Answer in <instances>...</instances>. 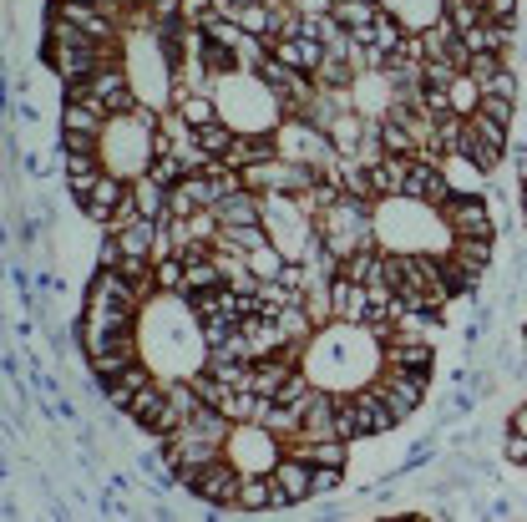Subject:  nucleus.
<instances>
[{
    "instance_id": "nucleus-1",
    "label": "nucleus",
    "mask_w": 527,
    "mask_h": 522,
    "mask_svg": "<svg viewBox=\"0 0 527 522\" xmlns=\"http://www.w3.org/2000/svg\"><path fill=\"white\" fill-rule=\"evenodd\" d=\"M441 223L451 239H492V203L482 193H451L441 203Z\"/></svg>"
},
{
    "instance_id": "nucleus-2",
    "label": "nucleus",
    "mask_w": 527,
    "mask_h": 522,
    "mask_svg": "<svg viewBox=\"0 0 527 522\" xmlns=\"http://www.w3.org/2000/svg\"><path fill=\"white\" fill-rule=\"evenodd\" d=\"M370 391L391 406L396 421H411V411H416L421 396H426V376H421V370H391V365H386V376H375Z\"/></svg>"
},
{
    "instance_id": "nucleus-3",
    "label": "nucleus",
    "mask_w": 527,
    "mask_h": 522,
    "mask_svg": "<svg viewBox=\"0 0 527 522\" xmlns=\"http://www.w3.org/2000/svg\"><path fill=\"white\" fill-rule=\"evenodd\" d=\"M274 487H279V507H289V502H299V497H315V467L305 462V457H284V462H274Z\"/></svg>"
},
{
    "instance_id": "nucleus-4",
    "label": "nucleus",
    "mask_w": 527,
    "mask_h": 522,
    "mask_svg": "<svg viewBox=\"0 0 527 522\" xmlns=\"http://www.w3.org/2000/svg\"><path fill=\"white\" fill-rule=\"evenodd\" d=\"M274 56L289 61L294 71H305V77H315L320 61H325V41H315V36H279L274 41Z\"/></svg>"
},
{
    "instance_id": "nucleus-5",
    "label": "nucleus",
    "mask_w": 527,
    "mask_h": 522,
    "mask_svg": "<svg viewBox=\"0 0 527 522\" xmlns=\"http://www.w3.org/2000/svg\"><path fill=\"white\" fill-rule=\"evenodd\" d=\"M365 305H370V289L355 284V279H330V315L350 320V325H365Z\"/></svg>"
},
{
    "instance_id": "nucleus-6",
    "label": "nucleus",
    "mask_w": 527,
    "mask_h": 522,
    "mask_svg": "<svg viewBox=\"0 0 527 522\" xmlns=\"http://www.w3.org/2000/svg\"><path fill=\"white\" fill-rule=\"evenodd\" d=\"M213 213H218V223H264V193H254V188L223 193L213 203Z\"/></svg>"
},
{
    "instance_id": "nucleus-7",
    "label": "nucleus",
    "mask_w": 527,
    "mask_h": 522,
    "mask_svg": "<svg viewBox=\"0 0 527 522\" xmlns=\"http://www.w3.org/2000/svg\"><path fill=\"white\" fill-rule=\"evenodd\" d=\"M355 416H360V436H381V431H391V426H401L396 416H391V406L375 396L370 386L365 391H355Z\"/></svg>"
},
{
    "instance_id": "nucleus-8",
    "label": "nucleus",
    "mask_w": 527,
    "mask_h": 522,
    "mask_svg": "<svg viewBox=\"0 0 527 522\" xmlns=\"http://www.w3.org/2000/svg\"><path fill=\"white\" fill-rule=\"evenodd\" d=\"M406 168H411V158H396V153H386L381 163H375V168H370L375 198H401V193H406Z\"/></svg>"
},
{
    "instance_id": "nucleus-9",
    "label": "nucleus",
    "mask_w": 527,
    "mask_h": 522,
    "mask_svg": "<svg viewBox=\"0 0 527 522\" xmlns=\"http://www.w3.org/2000/svg\"><path fill=\"white\" fill-rule=\"evenodd\" d=\"M158 234H163V218H137V223H127V229L117 234V244H122V254H158Z\"/></svg>"
},
{
    "instance_id": "nucleus-10",
    "label": "nucleus",
    "mask_w": 527,
    "mask_h": 522,
    "mask_svg": "<svg viewBox=\"0 0 527 522\" xmlns=\"http://www.w3.org/2000/svg\"><path fill=\"white\" fill-rule=\"evenodd\" d=\"M97 178H102V163H97V153H66V183H71V193H77L82 203L92 198Z\"/></svg>"
},
{
    "instance_id": "nucleus-11",
    "label": "nucleus",
    "mask_w": 527,
    "mask_h": 522,
    "mask_svg": "<svg viewBox=\"0 0 527 522\" xmlns=\"http://www.w3.org/2000/svg\"><path fill=\"white\" fill-rule=\"evenodd\" d=\"M325 132H330V142H335V153H345V158H350V153H360V142H365V122H360L350 107H340V112L330 117V127H325Z\"/></svg>"
},
{
    "instance_id": "nucleus-12",
    "label": "nucleus",
    "mask_w": 527,
    "mask_h": 522,
    "mask_svg": "<svg viewBox=\"0 0 527 522\" xmlns=\"http://www.w3.org/2000/svg\"><path fill=\"white\" fill-rule=\"evenodd\" d=\"M127 193H132V188H127L117 173H102V178H97V188H92V198H87V213H92L97 223H107V218H112V208H117Z\"/></svg>"
},
{
    "instance_id": "nucleus-13",
    "label": "nucleus",
    "mask_w": 527,
    "mask_h": 522,
    "mask_svg": "<svg viewBox=\"0 0 527 522\" xmlns=\"http://www.w3.org/2000/svg\"><path fill=\"white\" fill-rule=\"evenodd\" d=\"M239 507H244V512L279 507V487H274V477H264V472H249V477L239 482Z\"/></svg>"
},
{
    "instance_id": "nucleus-14",
    "label": "nucleus",
    "mask_w": 527,
    "mask_h": 522,
    "mask_svg": "<svg viewBox=\"0 0 527 522\" xmlns=\"http://www.w3.org/2000/svg\"><path fill=\"white\" fill-rule=\"evenodd\" d=\"M132 198H137L142 218H168V188H163L153 173H142V178L132 183Z\"/></svg>"
},
{
    "instance_id": "nucleus-15",
    "label": "nucleus",
    "mask_w": 527,
    "mask_h": 522,
    "mask_svg": "<svg viewBox=\"0 0 527 522\" xmlns=\"http://www.w3.org/2000/svg\"><path fill=\"white\" fill-rule=\"evenodd\" d=\"M330 16H335L345 31H360V26H370L375 16H381V6H375V0H335Z\"/></svg>"
},
{
    "instance_id": "nucleus-16",
    "label": "nucleus",
    "mask_w": 527,
    "mask_h": 522,
    "mask_svg": "<svg viewBox=\"0 0 527 522\" xmlns=\"http://www.w3.org/2000/svg\"><path fill=\"white\" fill-rule=\"evenodd\" d=\"M451 259H457L462 269H472V274H482L487 269V259H492V239H457L446 249Z\"/></svg>"
},
{
    "instance_id": "nucleus-17",
    "label": "nucleus",
    "mask_w": 527,
    "mask_h": 522,
    "mask_svg": "<svg viewBox=\"0 0 527 522\" xmlns=\"http://www.w3.org/2000/svg\"><path fill=\"white\" fill-rule=\"evenodd\" d=\"M234 137H239V127H229V122H208V127H198V142H203V153L208 158H223V153H229V147H234Z\"/></svg>"
},
{
    "instance_id": "nucleus-18",
    "label": "nucleus",
    "mask_w": 527,
    "mask_h": 522,
    "mask_svg": "<svg viewBox=\"0 0 527 522\" xmlns=\"http://www.w3.org/2000/svg\"><path fill=\"white\" fill-rule=\"evenodd\" d=\"M315 82H320V92H345V87H355V66L350 61H320V71H315Z\"/></svg>"
},
{
    "instance_id": "nucleus-19",
    "label": "nucleus",
    "mask_w": 527,
    "mask_h": 522,
    "mask_svg": "<svg viewBox=\"0 0 527 522\" xmlns=\"http://www.w3.org/2000/svg\"><path fill=\"white\" fill-rule=\"evenodd\" d=\"M147 173H153L163 188H178L183 178H188V163L173 153V147H168V153H153V163H147Z\"/></svg>"
},
{
    "instance_id": "nucleus-20",
    "label": "nucleus",
    "mask_w": 527,
    "mask_h": 522,
    "mask_svg": "<svg viewBox=\"0 0 527 522\" xmlns=\"http://www.w3.org/2000/svg\"><path fill=\"white\" fill-rule=\"evenodd\" d=\"M239 325H244V320H234V315H223V310L203 315V345H208V350H213V345H229V340L239 335Z\"/></svg>"
},
{
    "instance_id": "nucleus-21",
    "label": "nucleus",
    "mask_w": 527,
    "mask_h": 522,
    "mask_svg": "<svg viewBox=\"0 0 527 522\" xmlns=\"http://www.w3.org/2000/svg\"><path fill=\"white\" fill-rule=\"evenodd\" d=\"M153 274H158V289H168V294H183V289H188V264H183V254L158 259Z\"/></svg>"
},
{
    "instance_id": "nucleus-22",
    "label": "nucleus",
    "mask_w": 527,
    "mask_h": 522,
    "mask_svg": "<svg viewBox=\"0 0 527 522\" xmlns=\"http://www.w3.org/2000/svg\"><path fill=\"white\" fill-rule=\"evenodd\" d=\"M482 107V87L467 77V71H462V77L457 82H451V112H457V117H472Z\"/></svg>"
},
{
    "instance_id": "nucleus-23",
    "label": "nucleus",
    "mask_w": 527,
    "mask_h": 522,
    "mask_svg": "<svg viewBox=\"0 0 527 522\" xmlns=\"http://www.w3.org/2000/svg\"><path fill=\"white\" fill-rule=\"evenodd\" d=\"M441 21L457 31V36H467L472 26H482V11L472 6V0H446V11H441Z\"/></svg>"
},
{
    "instance_id": "nucleus-24",
    "label": "nucleus",
    "mask_w": 527,
    "mask_h": 522,
    "mask_svg": "<svg viewBox=\"0 0 527 522\" xmlns=\"http://www.w3.org/2000/svg\"><path fill=\"white\" fill-rule=\"evenodd\" d=\"M335 436H340V441L360 436V416H355V396H340V391H335Z\"/></svg>"
},
{
    "instance_id": "nucleus-25",
    "label": "nucleus",
    "mask_w": 527,
    "mask_h": 522,
    "mask_svg": "<svg viewBox=\"0 0 527 522\" xmlns=\"http://www.w3.org/2000/svg\"><path fill=\"white\" fill-rule=\"evenodd\" d=\"M497 71H502V56H492V51H477V56L467 61V77H472L482 92L492 87V77H497Z\"/></svg>"
},
{
    "instance_id": "nucleus-26",
    "label": "nucleus",
    "mask_w": 527,
    "mask_h": 522,
    "mask_svg": "<svg viewBox=\"0 0 527 522\" xmlns=\"http://www.w3.org/2000/svg\"><path fill=\"white\" fill-rule=\"evenodd\" d=\"M421 77H426V87H451V82L462 77V71L451 66V61H441V56H431V61L421 66Z\"/></svg>"
},
{
    "instance_id": "nucleus-27",
    "label": "nucleus",
    "mask_w": 527,
    "mask_h": 522,
    "mask_svg": "<svg viewBox=\"0 0 527 522\" xmlns=\"http://www.w3.org/2000/svg\"><path fill=\"white\" fill-rule=\"evenodd\" d=\"M487 122H497V127H507L512 122V97H497V92H482V107H477Z\"/></svg>"
},
{
    "instance_id": "nucleus-28",
    "label": "nucleus",
    "mask_w": 527,
    "mask_h": 522,
    "mask_svg": "<svg viewBox=\"0 0 527 522\" xmlns=\"http://www.w3.org/2000/svg\"><path fill=\"white\" fill-rule=\"evenodd\" d=\"M183 117H188L193 127H208V122H218V112H213V102H208V97H183Z\"/></svg>"
},
{
    "instance_id": "nucleus-29",
    "label": "nucleus",
    "mask_w": 527,
    "mask_h": 522,
    "mask_svg": "<svg viewBox=\"0 0 527 522\" xmlns=\"http://www.w3.org/2000/svg\"><path fill=\"white\" fill-rule=\"evenodd\" d=\"M183 21L203 31V26L213 21V0H183Z\"/></svg>"
},
{
    "instance_id": "nucleus-30",
    "label": "nucleus",
    "mask_w": 527,
    "mask_h": 522,
    "mask_svg": "<svg viewBox=\"0 0 527 522\" xmlns=\"http://www.w3.org/2000/svg\"><path fill=\"white\" fill-rule=\"evenodd\" d=\"M66 153H97V132H61Z\"/></svg>"
},
{
    "instance_id": "nucleus-31",
    "label": "nucleus",
    "mask_w": 527,
    "mask_h": 522,
    "mask_svg": "<svg viewBox=\"0 0 527 522\" xmlns=\"http://www.w3.org/2000/svg\"><path fill=\"white\" fill-rule=\"evenodd\" d=\"M487 21H497V26H517V0H492V6L482 11Z\"/></svg>"
},
{
    "instance_id": "nucleus-32",
    "label": "nucleus",
    "mask_w": 527,
    "mask_h": 522,
    "mask_svg": "<svg viewBox=\"0 0 527 522\" xmlns=\"http://www.w3.org/2000/svg\"><path fill=\"white\" fill-rule=\"evenodd\" d=\"M487 92H497V97H517V77H512V71L502 66L497 77H492V87H487Z\"/></svg>"
},
{
    "instance_id": "nucleus-33",
    "label": "nucleus",
    "mask_w": 527,
    "mask_h": 522,
    "mask_svg": "<svg viewBox=\"0 0 527 522\" xmlns=\"http://www.w3.org/2000/svg\"><path fill=\"white\" fill-rule=\"evenodd\" d=\"M122 381H127L132 391H142V386H153V376H147V365H137V360H132V365L122 370Z\"/></svg>"
},
{
    "instance_id": "nucleus-34",
    "label": "nucleus",
    "mask_w": 527,
    "mask_h": 522,
    "mask_svg": "<svg viewBox=\"0 0 527 522\" xmlns=\"http://www.w3.org/2000/svg\"><path fill=\"white\" fill-rule=\"evenodd\" d=\"M335 0H289V11H305V16H325Z\"/></svg>"
},
{
    "instance_id": "nucleus-35",
    "label": "nucleus",
    "mask_w": 527,
    "mask_h": 522,
    "mask_svg": "<svg viewBox=\"0 0 527 522\" xmlns=\"http://www.w3.org/2000/svg\"><path fill=\"white\" fill-rule=\"evenodd\" d=\"M512 431H517V436H527V406H522V411L512 416Z\"/></svg>"
},
{
    "instance_id": "nucleus-36",
    "label": "nucleus",
    "mask_w": 527,
    "mask_h": 522,
    "mask_svg": "<svg viewBox=\"0 0 527 522\" xmlns=\"http://www.w3.org/2000/svg\"><path fill=\"white\" fill-rule=\"evenodd\" d=\"M522 183H527V147H522Z\"/></svg>"
},
{
    "instance_id": "nucleus-37",
    "label": "nucleus",
    "mask_w": 527,
    "mask_h": 522,
    "mask_svg": "<svg viewBox=\"0 0 527 522\" xmlns=\"http://www.w3.org/2000/svg\"><path fill=\"white\" fill-rule=\"evenodd\" d=\"M472 6H477V11H487V6H492V0H472Z\"/></svg>"
},
{
    "instance_id": "nucleus-38",
    "label": "nucleus",
    "mask_w": 527,
    "mask_h": 522,
    "mask_svg": "<svg viewBox=\"0 0 527 522\" xmlns=\"http://www.w3.org/2000/svg\"><path fill=\"white\" fill-rule=\"evenodd\" d=\"M522 218H527V188H522Z\"/></svg>"
},
{
    "instance_id": "nucleus-39",
    "label": "nucleus",
    "mask_w": 527,
    "mask_h": 522,
    "mask_svg": "<svg viewBox=\"0 0 527 522\" xmlns=\"http://www.w3.org/2000/svg\"><path fill=\"white\" fill-rule=\"evenodd\" d=\"M87 6H92V0H87Z\"/></svg>"
}]
</instances>
